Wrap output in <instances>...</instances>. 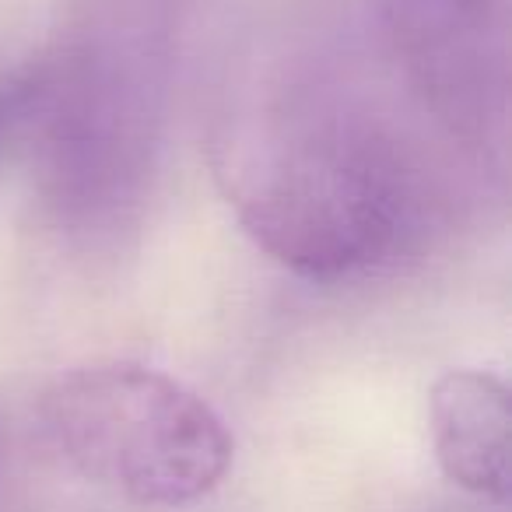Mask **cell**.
Segmentation results:
<instances>
[{
    "label": "cell",
    "mask_w": 512,
    "mask_h": 512,
    "mask_svg": "<svg viewBox=\"0 0 512 512\" xmlns=\"http://www.w3.org/2000/svg\"><path fill=\"white\" fill-rule=\"evenodd\" d=\"M509 390L481 369H453L432 386V442L456 488L505 502L509 495Z\"/></svg>",
    "instance_id": "5"
},
{
    "label": "cell",
    "mask_w": 512,
    "mask_h": 512,
    "mask_svg": "<svg viewBox=\"0 0 512 512\" xmlns=\"http://www.w3.org/2000/svg\"><path fill=\"white\" fill-rule=\"evenodd\" d=\"M25 116V67L0 74V162L8 155V144L22 134Z\"/></svg>",
    "instance_id": "6"
},
{
    "label": "cell",
    "mask_w": 512,
    "mask_h": 512,
    "mask_svg": "<svg viewBox=\"0 0 512 512\" xmlns=\"http://www.w3.org/2000/svg\"><path fill=\"white\" fill-rule=\"evenodd\" d=\"M183 0H71L25 67L22 141L43 214L71 246L113 249L141 225L169 116Z\"/></svg>",
    "instance_id": "2"
},
{
    "label": "cell",
    "mask_w": 512,
    "mask_h": 512,
    "mask_svg": "<svg viewBox=\"0 0 512 512\" xmlns=\"http://www.w3.org/2000/svg\"><path fill=\"white\" fill-rule=\"evenodd\" d=\"M50 446L81 477L137 505L207 498L232 467V435L204 397L148 365H85L39 400Z\"/></svg>",
    "instance_id": "3"
},
{
    "label": "cell",
    "mask_w": 512,
    "mask_h": 512,
    "mask_svg": "<svg viewBox=\"0 0 512 512\" xmlns=\"http://www.w3.org/2000/svg\"><path fill=\"white\" fill-rule=\"evenodd\" d=\"M390 57L418 109L467 155L502 162L509 0H379Z\"/></svg>",
    "instance_id": "4"
},
{
    "label": "cell",
    "mask_w": 512,
    "mask_h": 512,
    "mask_svg": "<svg viewBox=\"0 0 512 512\" xmlns=\"http://www.w3.org/2000/svg\"><path fill=\"white\" fill-rule=\"evenodd\" d=\"M214 169L242 232L313 281H358L421 256L446 214L421 148L355 85L288 64L239 95Z\"/></svg>",
    "instance_id": "1"
}]
</instances>
